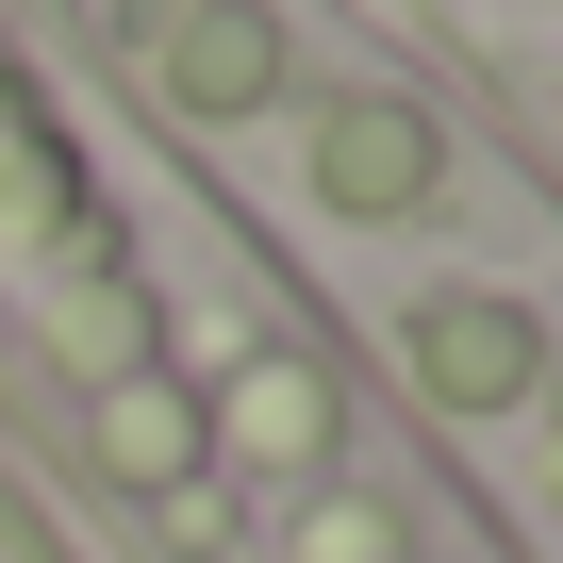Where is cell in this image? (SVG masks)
<instances>
[{
	"instance_id": "1",
	"label": "cell",
	"mask_w": 563,
	"mask_h": 563,
	"mask_svg": "<svg viewBox=\"0 0 563 563\" xmlns=\"http://www.w3.org/2000/svg\"><path fill=\"white\" fill-rule=\"evenodd\" d=\"M316 183H332V216H415V199H431V117H415V100H332Z\"/></svg>"
},
{
	"instance_id": "2",
	"label": "cell",
	"mask_w": 563,
	"mask_h": 563,
	"mask_svg": "<svg viewBox=\"0 0 563 563\" xmlns=\"http://www.w3.org/2000/svg\"><path fill=\"white\" fill-rule=\"evenodd\" d=\"M150 67H166V100H183V117H249V100L282 84V34L249 18V0H199V18H166V34H150Z\"/></svg>"
},
{
	"instance_id": "3",
	"label": "cell",
	"mask_w": 563,
	"mask_h": 563,
	"mask_svg": "<svg viewBox=\"0 0 563 563\" xmlns=\"http://www.w3.org/2000/svg\"><path fill=\"white\" fill-rule=\"evenodd\" d=\"M415 382L464 398V415H481V398H530V316H514V299H431V316H415Z\"/></svg>"
},
{
	"instance_id": "4",
	"label": "cell",
	"mask_w": 563,
	"mask_h": 563,
	"mask_svg": "<svg viewBox=\"0 0 563 563\" xmlns=\"http://www.w3.org/2000/svg\"><path fill=\"white\" fill-rule=\"evenodd\" d=\"M100 464H117V481H183V464H199V415H183L166 382H117V398H100Z\"/></svg>"
},
{
	"instance_id": "5",
	"label": "cell",
	"mask_w": 563,
	"mask_h": 563,
	"mask_svg": "<svg viewBox=\"0 0 563 563\" xmlns=\"http://www.w3.org/2000/svg\"><path fill=\"white\" fill-rule=\"evenodd\" d=\"M232 431H249L265 464H316V448H332V398H316L299 365H249V398H232Z\"/></svg>"
},
{
	"instance_id": "6",
	"label": "cell",
	"mask_w": 563,
	"mask_h": 563,
	"mask_svg": "<svg viewBox=\"0 0 563 563\" xmlns=\"http://www.w3.org/2000/svg\"><path fill=\"white\" fill-rule=\"evenodd\" d=\"M316 563H382V530L365 514H316Z\"/></svg>"
},
{
	"instance_id": "7",
	"label": "cell",
	"mask_w": 563,
	"mask_h": 563,
	"mask_svg": "<svg viewBox=\"0 0 563 563\" xmlns=\"http://www.w3.org/2000/svg\"><path fill=\"white\" fill-rule=\"evenodd\" d=\"M547 481H563V431H547Z\"/></svg>"
}]
</instances>
